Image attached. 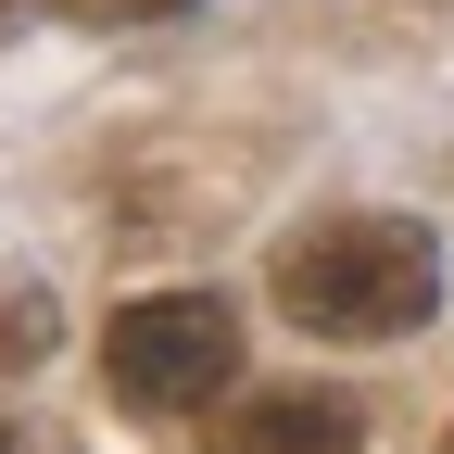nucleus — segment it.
<instances>
[{"mask_svg":"<svg viewBox=\"0 0 454 454\" xmlns=\"http://www.w3.org/2000/svg\"><path fill=\"white\" fill-rule=\"evenodd\" d=\"M265 278L303 340H404L442 316V240L417 215H328L303 240H278Z\"/></svg>","mask_w":454,"mask_h":454,"instance_id":"obj_1","label":"nucleus"},{"mask_svg":"<svg viewBox=\"0 0 454 454\" xmlns=\"http://www.w3.org/2000/svg\"><path fill=\"white\" fill-rule=\"evenodd\" d=\"M227 379H240V316L215 291H152V303H127L101 328V391L127 417H190Z\"/></svg>","mask_w":454,"mask_h":454,"instance_id":"obj_2","label":"nucleus"},{"mask_svg":"<svg viewBox=\"0 0 454 454\" xmlns=\"http://www.w3.org/2000/svg\"><path fill=\"white\" fill-rule=\"evenodd\" d=\"M215 454H366V417L340 404V391L291 379V391H240V404L215 417Z\"/></svg>","mask_w":454,"mask_h":454,"instance_id":"obj_3","label":"nucleus"},{"mask_svg":"<svg viewBox=\"0 0 454 454\" xmlns=\"http://www.w3.org/2000/svg\"><path fill=\"white\" fill-rule=\"evenodd\" d=\"M51 328H64V316H51L38 278H0V366H38V354H51Z\"/></svg>","mask_w":454,"mask_h":454,"instance_id":"obj_4","label":"nucleus"},{"mask_svg":"<svg viewBox=\"0 0 454 454\" xmlns=\"http://www.w3.org/2000/svg\"><path fill=\"white\" fill-rule=\"evenodd\" d=\"M76 13H101V26H164V13H190V0H76Z\"/></svg>","mask_w":454,"mask_h":454,"instance_id":"obj_5","label":"nucleus"},{"mask_svg":"<svg viewBox=\"0 0 454 454\" xmlns=\"http://www.w3.org/2000/svg\"><path fill=\"white\" fill-rule=\"evenodd\" d=\"M38 13H51V0H0V38H13V26H38Z\"/></svg>","mask_w":454,"mask_h":454,"instance_id":"obj_6","label":"nucleus"},{"mask_svg":"<svg viewBox=\"0 0 454 454\" xmlns=\"http://www.w3.org/2000/svg\"><path fill=\"white\" fill-rule=\"evenodd\" d=\"M0 454H26V442H13V429H0Z\"/></svg>","mask_w":454,"mask_h":454,"instance_id":"obj_7","label":"nucleus"}]
</instances>
